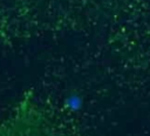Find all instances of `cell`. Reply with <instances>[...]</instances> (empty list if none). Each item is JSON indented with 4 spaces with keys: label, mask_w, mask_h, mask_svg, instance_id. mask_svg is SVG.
Masks as SVG:
<instances>
[{
    "label": "cell",
    "mask_w": 150,
    "mask_h": 136,
    "mask_svg": "<svg viewBox=\"0 0 150 136\" xmlns=\"http://www.w3.org/2000/svg\"><path fill=\"white\" fill-rule=\"evenodd\" d=\"M136 0H0V20H34L70 8L118 6Z\"/></svg>",
    "instance_id": "obj_1"
},
{
    "label": "cell",
    "mask_w": 150,
    "mask_h": 136,
    "mask_svg": "<svg viewBox=\"0 0 150 136\" xmlns=\"http://www.w3.org/2000/svg\"><path fill=\"white\" fill-rule=\"evenodd\" d=\"M66 106L67 108H69L70 110H79L81 107H82V98L76 95V94H73L70 96L67 97L66 100Z\"/></svg>",
    "instance_id": "obj_2"
}]
</instances>
